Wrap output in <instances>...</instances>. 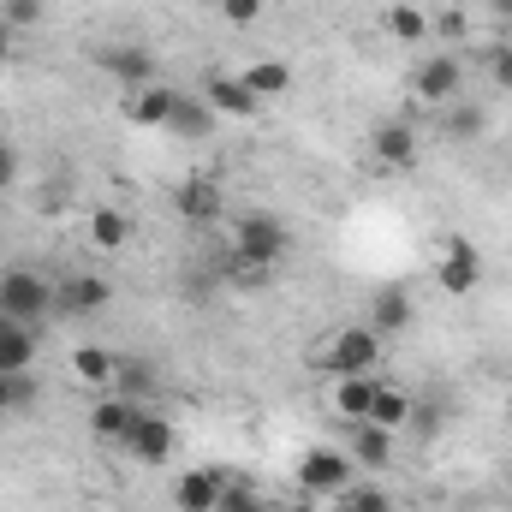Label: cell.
I'll list each match as a JSON object with an SVG mask.
<instances>
[{
    "label": "cell",
    "instance_id": "obj_1",
    "mask_svg": "<svg viewBox=\"0 0 512 512\" xmlns=\"http://www.w3.org/2000/svg\"><path fill=\"white\" fill-rule=\"evenodd\" d=\"M48 310H54V280L48 274H36V268H6L0 274V316L36 328Z\"/></svg>",
    "mask_w": 512,
    "mask_h": 512
},
{
    "label": "cell",
    "instance_id": "obj_2",
    "mask_svg": "<svg viewBox=\"0 0 512 512\" xmlns=\"http://www.w3.org/2000/svg\"><path fill=\"white\" fill-rule=\"evenodd\" d=\"M376 364H382V334H376L370 322L340 328V334L328 340V352H322V370H328V376H370Z\"/></svg>",
    "mask_w": 512,
    "mask_h": 512
},
{
    "label": "cell",
    "instance_id": "obj_3",
    "mask_svg": "<svg viewBox=\"0 0 512 512\" xmlns=\"http://www.w3.org/2000/svg\"><path fill=\"white\" fill-rule=\"evenodd\" d=\"M286 251H292V239H286V227H280L274 215H245V221H239V233H233V262L280 268Z\"/></svg>",
    "mask_w": 512,
    "mask_h": 512
},
{
    "label": "cell",
    "instance_id": "obj_4",
    "mask_svg": "<svg viewBox=\"0 0 512 512\" xmlns=\"http://www.w3.org/2000/svg\"><path fill=\"white\" fill-rule=\"evenodd\" d=\"M352 471H358V465H352V453H340V447H310V453L298 459V489H304V495H328V501H334V495H346V489H352Z\"/></svg>",
    "mask_w": 512,
    "mask_h": 512
},
{
    "label": "cell",
    "instance_id": "obj_5",
    "mask_svg": "<svg viewBox=\"0 0 512 512\" xmlns=\"http://www.w3.org/2000/svg\"><path fill=\"white\" fill-rule=\"evenodd\" d=\"M417 126L405 120V114H387V120H376V131H370V161L382 167V173H411L417 167Z\"/></svg>",
    "mask_w": 512,
    "mask_h": 512
},
{
    "label": "cell",
    "instance_id": "obj_6",
    "mask_svg": "<svg viewBox=\"0 0 512 512\" xmlns=\"http://www.w3.org/2000/svg\"><path fill=\"white\" fill-rule=\"evenodd\" d=\"M459 90H465V66H459L453 54L417 60V72H411V96H417L423 108H447V102H459Z\"/></svg>",
    "mask_w": 512,
    "mask_h": 512
},
{
    "label": "cell",
    "instance_id": "obj_7",
    "mask_svg": "<svg viewBox=\"0 0 512 512\" xmlns=\"http://www.w3.org/2000/svg\"><path fill=\"white\" fill-rule=\"evenodd\" d=\"M435 280H441V292H447V298H471V292L483 286V251H477L471 239H447Z\"/></svg>",
    "mask_w": 512,
    "mask_h": 512
},
{
    "label": "cell",
    "instance_id": "obj_8",
    "mask_svg": "<svg viewBox=\"0 0 512 512\" xmlns=\"http://www.w3.org/2000/svg\"><path fill=\"white\" fill-rule=\"evenodd\" d=\"M108 304H114V286H108L102 274H66V280L54 286V310H60V316H78V322H84V316H102Z\"/></svg>",
    "mask_w": 512,
    "mask_h": 512
},
{
    "label": "cell",
    "instance_id": "obj_9",
    "mask_svg": "<svg viewBox=\"0 0 512 512\" xmlns=\"http://www.w3.org/2000/svg\"><path fill=\"white\" fill-rule=\"evenodd\" d=\"M102 72H108L114 84H126V90L161 84V60H155L143 42H114V48H102Z\"/></svg>",
    "mask_w": 512,
    "mask_h": 512
},
{
    "label": "cell",
    "instance_id": "obj_10",
    "mask_svg": "<svg viewBox=\"0 0 512 512\" xmlns=\"http://www.w3.org/2000/svg\"><path fill=\"white\" fill-rule=\"evenodd\" d=\"M173 447H179L173 423H167L161 411H137V423H131V435H126L131 459H137V465H167V459H173Z\"/></svg>",
    "mask_w": 512,
    "mask_h": 512
},
{
    "label": "cell",
    "instance_id": "obj_11",
    "mask_svg": "<svg viewBox=\"0 0 512 512\" xmlns=\"http://www.w3.org/2000/svg\"><path fill=\"white\" fill-rule=\"evenodd\" d=\"M203 102H209L221 120H256V114H262V102L245 90V78H239V72H209Z\"/></svg>",
    "mask_w": 512,
    "mask_h": 512
},
{
    "label": "cell",
    "instance_id": "obj_12",
    "mask_svg": "<svg viewBox=\"0 0 512 512\" xmlns=\"http://www.w3.org/2000/svg\"><path fill=\"white\" fill-rule=\"evenodd\" d=\"M137 411H143L137 399H120V393H108V387H102V399L90 405V435H96V441H108V447H126Z\"/></svg>",
    "mask_w": 512,
    "mask_h": 512
},
{
    "label": "cell",
    "instance_id": "obj_13",
    "mask_svg": "<svg viewBox=\"0 0 512 512\" xmlns=\"http://www.w3.org/2000/svg\"><path fill=\"white\" fill-rule=\"evenodd\" d=\"M227 483H233L227 471L197 465V471H185V477L173 483V507H179V512H215V507H221V489H227Z\"/></svg>",
    "mask_w": 512,
    "mask_h": 512
},
{
    "label": "cell",
    "instance_id": "obj_14",
    "mask_svg": "<svg viewBox=\"0 0 512 512\" xmlns=\"http://www.w3.org/2000/svg\"><path fill=\"white\" fill-rule=\"evenodd\" d=\"M393 447H399V435L382 429V423H352V465L358 471H370V477H382L387 465H393Z\"/></svg>",
    "mask_w": 512,
    "mask_h": 512
},
{
    "label": "cell",
    "instance_id": "obj_15",
    "mask_svg": "<svg viewBox=\"0 0 512 512\" xmlns=\"http://www.w3.org/2000/svg\"><path fill=\"white\" fill-rule=\"evenodd\" d=\"M173 108H179V90H173V84H143V90H131L126 96V120L131 126H161L167 131Z\"/></svg>",
    "mask_w": 512,
    "mask_h": 512
},
{
    "label": "cell",
    "instance_id": "obj_16",
    "mask_svg": "<svg viewBox=\"0 0 512 512\" xmlns=\"http://www.w3.org/2000/svg\"><path fill=\"white\" fill-rule=\"evenodd\" d=\"M173 209H179L191 227H203V221H221V185H215L209 173H197V179H185V185L173 191Z\"/></svg>",
    "mask_w": 512,
    "mask_h": 512
},
{
    "label": "cell",
    "instance_id": "obj_17",
    "mask_svg": "<svg viewBox=\"0 0 512 512\" xmlns=\"http://www.w3.org/2000/svg\"><path fill=\"white\" fill-rule=\"evenodd\" d=\"M155 387H161V376H155L149 358H137V352H120V358H114V382H108V393L143 405V399H155Z\"/></svg>",
    "mask_w": 512,
    "mask_h": 512
},
{
    "label": "cell",
    "instance_id": "obj_18",
    "mask_svg": "<svg viewBox=\"0 0 512 512\" xmlns=\"http://www.w3.org/2000/svg\"><path fill=\"white\" fill-rule=\"evenodd\" d=\"M30 364H36V328L0 316V370H6V376H24Z\"/></svg>",
    "mask_w": 512,
    "mask_h": 512
},
{
    "label": "cell",
    "instance_id": "obj_19",
    "mask_svg": "<svg viewBox=\"0 0 512 512\" xmlns=\"http://www.w3.org/2000/svg\"><path fill=\"white\" fill-rule=\"evenodd\" d=\"M411 316H417V310H411V292H405V286H382L376 304H370V328H376V334H405Z\"/></svg>",
    "mask_w": 512,
    "mask_h": 512
},
{
    "label": "cell",
    "instance_id": "obj_20",
    "mask_svg": "<svg viewBox=\"0 0 512 512\" xmlns=\"http://www.w3.org/2000/svg\"><path fill=\"white\" fill-rule=\"evenodd\" d=\"M376 376H334V411L346 417V423H364L370 417V405H376Z\"/></svg>",
    "mask_w": 512,
    "mask_h": 512
},
{
    "label": "cell",
    "instance_id": "obj_21",
    "mask_svg": "<svg viewBox=\"0 0 512 512\" xmlns=\"http://www.w3.org/2000/svg\"><path fill=\"white\" fill-rule=\"evenodd\" d=\"M215 120H221V114H215L203 96H179V108H173L167 131H173V137H185V143H203V137L215 131Z\"/></svg>",
    "mask_w": 512,
    "mask_h": 512
},
{
    "label": "cell",
    "instance_id": "obj_22",
    "mask_svg": "<svg viewBox=\"0 0 512 512\" xmlns=\"http://www.w3.org/2000/svg\"><path fill=\"white\" fill-rule=\"evenodd\" d=\"M239 78H245V90H251L256 102H274V96L292 90V66H286V60H251Z\"/></svg>",
    "mask_w": 512,
    "mask_h": 512
},
{
    "label": "cell",
    "instance_id": "obj_23",
    "mask_svg": "<svg viewBox=\"0 0 512 512\" xmlns=\"http://www.w3.org/2000/svg\"><path fill=\"white\" fill-rule=\"evenodd\" d=\"M90 245L108 256H120L131 245V215L126 209H90Z\"/></svg>",
    "mask_w": 512,
    "mask_h": 512
},
{
    "label": "cell",
    "instance_id": "obj_24",
    "mask_svg": "<svg viewBox=\"0 0 512 512\" xmlns=\"http://www.w3.org/2000/svg\"><path fill=\"white\" fill-rule=\"evenodd\" d=\"M114 358H120L114 346H96V340H90V346L72 352V376H78L84 387H108L114 382Z\"/></svg>",
    "mask_w": 512,
    "mask_h": 512
},
{
    "label": "cell",
    "instance_id": "obj_25",
    "mask_svg": "<svg viewBox=\"0 0 512 512\" xmlns=\"http://www.w3.org/2000/svg\"><path fill=\"white\" fill-rule=\"evenodd\" d=\"M411 411H417V399H411V393H405V387H376V405H370V423H382V429H393V435H399V429H405V423H411Z\"/></svg>",
    "mask_w": 512,
    "mask_h": 512
},
{
    "label": "cell",
    "instance_id": "obj_26",
    "mask_svg": "<svg viewBox=\"0 0 512 512\" xmlns=\"http://www.w3.org/2000/svg\"><path fill=\"white\" fill-rule=\"evenodd\" d=\"M382 30L393 36V42H423V36H429V12L411 6V0H393V6L382 12Z\"/></svg>",
    "mask_w": 512,
    "mask_h": 512
},
{
    "label": "cell",
    "instance_id": "obj_27",
    "mask_svg": "<svg viewBox=\"0 0 512 512\" xmlns=\"http://www.w3.org/2000/svg\"><path fill=\"white\" fill-rule=\"evenodd\" d=\"M441 126H447L453 143H471V137H483V108H477V102H447Z\"/></svg>",
    "mask_w": 512,
    "mask_h": 512
},
{
    "label": "cell",
    "instance_id": "obj_28",
    "mask_svg": "<svg viewBox=\"0 0 512 512\" xmlns=\"http://www.w3.org/2000/svg\"><path fill=\"white\" fill-rule=\"evenodd\" d=\"M334 501H346L352 512H399L382 483H352V489H346V495H334Z\"/></svg>",
    "mask_w": 512,
    "mask_h": 512
},
{
    "label": "cell",
    "instance_id": "obj_29",
    "mask_svg": "<svg viewBox=\"0 0 512 512\" xmlns=\"http://www.w3.org/2000/svg\"><path fill=\"white\" fill-rule=\"evenodd\" d=\"M36 399V376L24 370V376H6L0 370V411H12V405H30Z\"/></svg>",
    "mask_w": 512,
    "mask_h": 512
},
{
    "label": "cell",
    "instance_id": "obj_30",
    "mask_svg": "<svg viewBox=\"0 0 512 512\" xmlns=\"http://www.w3.org/2000/svg\"><path fill=\"white\" fill-rule=\"evenodd\" d=\"M215 512H268L262 507V495H256L251 483H227V489H221V507Z\"/></svg>",
    "mask_w": 512,
    "mask_h": 512
},
{
    "label": "cell",
    "instance_id": "obj_31",
    "mask_svg": "<svg viewBox=\"0 0 512 512\" xmlns=\"http://www.w3.org/2000/svg\"><path fill=\"white\" fill-rule=\"evenodd\" d=\"M483 66H489V78H495L501 90H512V42H489Z\"/></svg>",
    "mask_w": 512,
    "mask_h": 512
},
{
    "label": "cell",
    "instance_id": "obj_32",
    "mask_svg": "<svg viewBox=\"0 0 512 512\" xmlns=\"http://www.w3.org/2000/svg\"><path fill=\"white\" fill-rule=\"evenodd\" d=\"M215 6H221V18L239 24V30H251L256 18H262V0H215Z\"/></svg>",
    "mask_w": 512,
    "mask_h": 512
},
{
    "label": "cell",
    "instance_id": "obj_33",
    "mask_svg": "<svg viewBox=\"0 0 512 512\" xmlns=\"http://www.w3.org/2000/svg\"><path fill=\"white\" fill-rule=\"evenodd\" d=\"M429 30H435V36H441V42H459V36H465V30H471V18H465V12H459V6H453V12H435V18H429Z\"/></svg>",
    "mask_w": 512,
    "mask_h": 512
},
{
    "label": "cell",
    "instance_id": "obj_34",
    "mask_svg": "<svg viewBox=\"0 0 512 512\" xmlns=\"http://www.w3.org/2000/svg\"><path fill=\"white\" fill-rule=\"evenodd\" d=\"M0 18L18 30V24H42V0H0Z\"/></svg>",
    "mask_w": 512,
    "mask_h": 512
},
{
    "label": "cell",
    "instance_id": "obj_35",
    "mask_svg": "<svg viewBox=\"0 0 512 512\" xmlns=\"http://www.w3.org/2000/svg\"><path fill=\"white\" fill-rule=\"evenodd\" d=\"M12 185H18V149L0 137V191H12Z\"/></svg>",
    "mask_w": 512,
    "mask_h": 512
},
{
    "label": "cell",
    "instance_id": "obj_36",
    "mask_svg": "<svg viewBox=\"0 0 512 512\" xmlns=\"http://www.w3.org/2000/svg\"><path fill=\"white\" fill-rule=\"evenodd\" d=\"M6 60H12V24L0 18V66H6Z\"/></svg>",
    "mask_w": 512,
    "mask_h": 512
},
{
    "label": "cell",
    "instance_id": "obj_37",
    "mask_svg": "<svg viewBox=\"0 0 512 512\" xmlns=\"http://www.w3.org/2000/svg\"><path fill=\"white\" fill-rule=\"evenodd\" d=\"M489 6H495V18H507L512 24V0H489Z\"/></svg>",
    "mask_w": 512,
    "mask_h": 512
},
{
    "label": "cell",
    "instance_id": "obj_38",
    "mask_svg": "<svg viewBox=\"0 0 512 512\" xmlns=\"http://www.w3.org/2000/svg\"><path fill=\"white\" fill-rule=\"evenodd\" d=\"M328 512H352V507H346V501H334V507H328Z\"/></svg>",
    "mask_w": 512,
    "mask_h": 512
},
{
    "label": "cell",
    "instance_id": "obj_39",
    "mask_svg": "<svg viewBox=\"0 0 512 512\" xmlns=\"http://www.w3.org/2000/svg\"><path fill=\"white\" fill-rule=\"evenodd\" d=\"M507 173H512V155H507Z\"/></svg>",
    "mask_w": 512,
    "mask_h": 512
}]
</instances>
